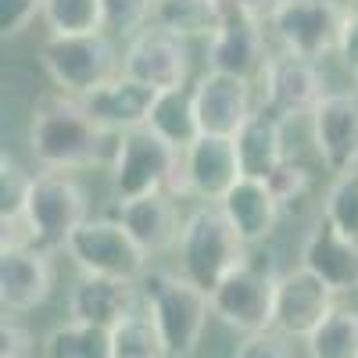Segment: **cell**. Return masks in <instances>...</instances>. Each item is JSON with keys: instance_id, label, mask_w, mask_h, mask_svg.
Segmentation results:
<instances>
[{"instance_id": "cell-2", "label": "cell", "mask_w": 358, "mask_h": 358, "mask_svg": "<svg viewBox=\"0 0 358 358\" xmlns=\"http://www.w3.org/2000/svg\"><path fill=\"white\" fill-rule=\"evenodd\" d=\"M143 308L151 312L158 337L169 358H190L204 337L208 315H212V297L194 287L183 273H143L140 280Z\"/></svg>"}, {"instance_id": "cell-7", "label": "cell", "mask_w": 358, "mask_h": 358, "mask_svg": "<svg viewBox=\"0 0 358 358\" xmlns=\"http://www.w3.org/2000/svg\"><path fill=\"white\" fill-rule=\"evenodd\" d=\"M69 258L83 276H111L140 283L147 273V255L118 219H86L65 244Z\"/></svg>"}, {"instance_id": "cell-22", "label": "cell", "mask_w": 358, "mask_h": 358, "mask_svg": "<svg viewBox=\"0 0 358 358\" xmlns=\"http://www.w3.org/2000/svg\"><path fill=\"white\" fill-rule=\"evenodd\" d=\"M115 219L133 233V241L147 255H162V251L176 248L179 233H183V226H179V212L172 204V194H165V190L136 197V201H122L118 212H115Z\"/></svg>"}, {"instance_id": "cell-9", "label": "cell", "mask_w": 358, "mask_h": 358, "mask_svg": "<svg viewBox=\"0 0 358 358\" xmlns=\"http://www.w3.org/2000/svg\"><path fill=\"white\" fill-rule=\"evenodd\" d=\"M348 22V8L341 0H283L273 18V29L283 50L301 57H322L341 47V33Z\"/></svg>"}, {"instance_id": "cell-20", "label": "cell", "mask_w": 358, "mask_h": 358, "mask_svg": "<svg viewBox=\"0 0 358 358\" xmlns=\"http://www.w3.org/2000/svg\"><path fill=\"white\" fill-rule=\"evenodd\" d=\"M301 265L315 273L334 294L358 290V244L337 233L330 222L315 226L301 244Z\"/></svg>"}, {"instance_id": "cell-10", "label": "cell", "mask_w": 358, "mask_h": 358, "mask_svg": "<svg viewBox=\"0 0 358 358\" xmlns=\"http://www.w3.org/2000/svg\"><path fill=\"white\" fill-rule=\"evenodd\" d=\"M262 94H265L262 104L273 115H280L283 122H290V118L312 115L319 101L326 97V90H322V76L312 57L280 50L262 69Z\"/></svg>"}, {"instance_id": "cell-11", "label": "cell", "mask_w": 358, "mask_h": 358, "mask_svg": "<svg viewBox=\"0 0 358 358\" xmlns=\"http://www.w3.org/2000/svg\"><path fill=\"white\" fill-rule=\"evenodd\" d=\"M334 290L326 287L315 273H308L305 265L290 268V273L280 276L276 283V312H273V326L280 334L294 337V341H308L322 319L330 315L334 305Z\"/></svg>"}, {"instance_id": "cell-30", "label": "cell", "mask_w": 358, "mask_h": 358, "mask_svg": "<svg viewBox=\"0 0 358 358\" xmlns=\"http://www.w3.org/2000/svg\"><path fill=\"white\" fill-rule=\"evenodd\" d=\"M326 222L358 244V169L337 176L326 190Z\"/></svg>"}, {"instance_id": "cell-6", "label": "cell", "mask_w": 358, "mask_h": 358, "mask_svg": "<svg viewBox=\"0 0 358 358\" xmlns=\"http://www.w3.org/2000/svg\"><path fill=\"white\" fill-rule=\"evenodd\" d=\"M25 229L29 241L43 251L65 248L69 236L90 219L86 215V190L72 172L62 169H47L33 179L25 204Z\"/></svg>"}, {"instance_id": "cell-34", "label": "cell", "mask_w": 358, "mask_h": 358, "mask_svg": "<svg viewBox=\"0 0 358 358\" xmlns=\"http://www.w3.org/2000/svg\"><path fill=\"white\" fill-rule=\"evenodd\" d=\"M233 358H294V348H290L287 334H280L276 326H268V330L248 334L244 344H236Z\"/></svg>"}, {"instance_id": "cell-32", "label": "cell", "mask_w": 358, "mask_h": 358, "mask_svg": "<svg viewBox=\"0 0 358 358\" xmlns=\"http://www.w3.org/2000/svg\"><path fill=\"white\" fill-rule=\"evenodd\" d=\"M104 4V33L111 36H136L155 18L158 0H101Z\"/></svg>"}, {"instance_id": "cell-38", "label": "cell", "mask_w": 358, "mask_h": 358, "mask_svg": "<svg viewBox=\"0 0 358 358\" xmlns=\"http://www.w3.org/2000/svg\"><path fill=\"white\" fill-rule=\"evenodd\" d=\"M229 4H236L241 11H248V15L258 18V22H273L276 11L283 8V0H229Z\"/></svg>"}, {"instance_id": "cell-5", "label": "cell", "mask_w": 358, "mask_h": 358, "mask_svg": "<svg viewBox=\"0 0 358 358\" xmlns=\"http://www.w3.org/2000/svg\"><path fill=\"white\" fill-rule=\"evenodd\" d=\"M40 62L50 83L72 97H86L118 72V50L108 33H79V36H47L40 47Z\"/></svg>"}, {"instance_id": "cell-28", "label": "cell", "mask_w": 358, "mask_h": 358, "mask_svg": "<svg viewBox=\"0 0 358 358\" xmlns=\"http://www.w3.org/2000/svg\"><path fill=\"white\" fill-rule=\"evenodd\" d=\"M305 344L308 358H358V312L334 308Z\"/></svg>"}, {"instance_id": "cell-23", "label": "cell", "mask_w": 358, "mask_h": 358, "mask_svg": "<svg viewBox=\"0 0 358 358\" xmlns=\"http://www.w3.org/2000/svg\"><path fill=\"white\" fill-rule=\"evenodd\" d=\"M219 208L226 212V219L233 222V229L241 233V241H244L248 248L265 244L268 236H273V229H276L280 212H283L262 179H241V183H236V187L219 201Z\"/></svg>"}, {"instance_id": "cell-37", "label": "cell", "mask_w": 358, "mask_h": 358, "mask_svg": "<svg viewBox=\"0 0 358 358\" xmlns=\"http://www.w3.org/2000/svg\"><path fill=\"white\" fill-rule=\"evenodd\" d=\"M341 57L351 72H358V8L348 11V22H344V33H341Z\"/></svg>"}, {"instance_id": "cell-21", "label": "cell", "mask_w": 358, "mask_h": 358, "mask_svg": "<svg viewBox=\"0 0 358 358\" xmlns=\"http://www.w3.org/2000/svg\"><path fill=\"white\" fill-rule=\"evenodd\" d=\"M233 147H236V158H241L244 179H262V183H265V179L287 162V151H283V118L273 115L265 104L255 108L248 115V122L236 129Z\"/></svg>"}, {"instance_id": "cell-24", "label": "cell", "mask_w": 358, "mask_h": 358, "mask_svg": "<svg viewBox=\"0 0 358 358\" xmlns=\"http://www.w3.org/2000/svg\"><path fill=\"white\" fill-rule=\"evenodd\" d=\"M151 126L162 140H169L172 147L187 151V147L201 136V122H197V108H194V90L176 86V90H162L155 111H151Z\"/></svg>"}, {"instance_id": "cell-31", "label": "cell", "mask_w": 358, "mask_h": 358, "mask_svg": "<svg viewBox=\"0 0 358 358\" xmlns=\"http://www.w3.org/2000/svg\"><path fill=\"white\" fill-rule=\"evenodd\" d=\"M33 179L15 158H0V219H22L25 204H29V190H33Z\"/></svg>"}, {"instance_id": "cell-27", "label": "cell", "mask_w": 358, "mask_h": 358, "mask_svg": "<svg viewBox=\"0 0 358 358\" xmlns=\"http://www.w3.org/2000/svg\"><path fill=\"white\" fill-rule=\"evenodd\" d=\"M111 358H169L158 326L143 305L111 330Z\"/></svg>"}, {"instance_id": "cell-29", "label": "cell", "mask_w": 358, "mask_h": 358, "mask_svg": "<svg viewBox=\"0 0 358 358\" xmlns=\"http://www.w3.org/2000/svg\"><path fill=\"white\" fill-rule=\"evenodd\" d=\"M47 29L54 36H79V33H104V4L101 0H43Z\"/></svg>"}, {"instance_id": "cell-17", "label": "cell", "mask_w": 358, "mask_h": 358, "mask_svg": "<svg viewBox=\"0 0 358 358\" xmlns=\"http://www.w3.org/2000/svg\"><path fill=\"white\" fill-rule=\"evenodd\" d=\"M158 94L162 90L118 72L115 79H108L104 86H97L94 94H86L79 101L90 115H94V122L104 126L108 133H129V129H140V126L151 122Z\"/></svg>"}, {"instance_id": "cell-25", "label": "cell", "mask_w": 358, "mask_h": 358, "mask_svg": "<svg viewBox=\"0 0 358 358\" xmlns=\"http://www.w3.org/2000/svg\"><path fill=\"white\" fill-rule=\"evenodd\" d=\"M222 22V0H158L155 4V25L169 29L179 40L215 36Z\"/></svg>"}, {"instance_id": "cell-33", "label": "cell", "mask_w": 358, "mask_h": 358, "mask_svg": "<svg viewBox=\"0 0 358 358\" xmlns=\"http://www.w3.org/2000/svg\"><path fill=\"white\" fill-rule=\"evenodd\" d=\"M265 187H268V194L276 197L280 208H294L297 201H305V194L312 190V172L305 165H297V162L287 158L273 176L265 179Z\"/></svg>"}, {"instance_id": "cell-39", "label": "cell", "mask_w": 358, "mask_h": 358, "mask_svg": "<svg viewBox=\"0 0 358 358\" xmlns=\"http://www.w3.org/2000/svg\"><path fill=\"white\" fill-rule=\"evenodd\" d=\"M355 94H358V72H355Z\"/></svg>"}, {"instance_id": "cell-14", "label": "cell", "mask_w": 358, "mask_h": 358, "mask_svg": "<svg viewBox=\"0 0 358 358\" xmlns=\"http://www.w3.org/2000/svg\"><path fill=\"white\" fill-rule=\"evenodd\" d=\"M312 118V143L334 176L358 169V94H326Z\"/></svg>"}, {"instance_id": "cell-40", "label": "cell", "mask_w": 358, "mask_h": 358, "mask_svg": "<svg viewBox=\"0 0 358 358\" xmlns=\"http://www.w3.org/2000/svg\"><path fill=\"white\" fill-rule=\"evenodd\" d=\"M351 8H358V0H351Z\"/></svg>"}, {"instance_id": "cell-12", "label": "cell", "mask_w": 358, "mask_h": 358, "mask_svg": "<svg viewBox=\"0 0 358 358\" xmlns=\"http://www.w3.org/2000/svg\"><path fill=\"white\" fill-rule=\"evenodd\" d=\"M265 62L268 54H265L262 22L241 11L236 4H229V0H222V22L215 29V36L208 40V69L251 79V76H262Z\"/></svg>"}, {"instance_id": "cell-36", "label": "cell", "mask_w": 358, "mask_h": 358, "mask_svg": "<svg viewBox=\"0 0 358 358\" xmlns=\"http://www.w3.org/2000/svg\"><path fill=\"white\" fill-rule=\"evenodd\" d=\"M29 355H33L29 330L4 315V322H0V358H29Z\"/></svg>"}, {"instance_id": "cell-8", "label": "cell", "mask_w": 358, "mask_h": 358, "mask_svg": "<svg viewBox=\"0 0 358 358\" xmlns=\"http://www.w3.org/2000/svg\"><path fill=\"white\" fill-rule=\"evenodd\" d=\"M283 273H276L273 265H265L262 258H251L244 265H236L233 273L208 294L212 297V315H219L229 330L241 334H258L273 326L276 312V283Z\"/></svg>"}, {"instance_id": "cell-18", "label": "cell", "mask_w": 358, "mask_h": 358, "mask_svg": "<svg viewBox=\"0 0 358 358\" xmlns=\"http://www.w3.org/2000/svg\"><path fill=\"white\" fill-rule=\"evenodd\" d=\"M183 176H187V190L194 197L219 204L244 179L233 136H208V133H201L183 151Z\"/></svg>"}, {"instance_id": "cell-1", "label": "cell", "mask_w": 358, "mask_h": 358, "mask_svg": "<svg viewBox=\"0 0 358 358\" xmlns=\"http://www.w3.org/2000/svg\"><path fill=\"white\" fill-rule=\"evenodd\" d=\"M122 133H108L94 122V115L83 108L72 94H47L29 126V151L43 169H90V165H111L118 155Z\"/></svg>"}, {"instance_id": "cell-16", "label": "cell", "mask_w": 358, "mask_h": 358, "mask_svg": "<svg viewBox=\"0 0 358 358\" xmlns=\"http://www.w3.org/2000/svg\"><path fill=\"white\" fill-rule=\"evenodd\" d=\"M54 287V262L50 251L36 244L0 248V301L4 312H33L40 308Z\"/></svg>"}, {"instance_id": "cell-19", "label": "cell", "mask_w": 358, "mask_h": 358, "mask_svg": "<svg viewBox=\"0 0 358 358\" xmlns=\"http://www.w3.org/2000/svg\"><path fill=\"white\" fill-rule=\"evenodd\" d=\"M140 305H143L140 283H129V280L83 276L69 290V315L76 322L104 326V330H115V326L122 322L129 312H136Z\"/></svg>"}, {"instance_id": "cell-4", "label": "cell", "mask_w": 358, "mask_h": 358, "mask_svg": "<svg viewBox=\"0 0 358 358\" xmlns=\"http://www.w3.org/2000/svg\"><path fill=\"white\" fill-rule=\"evenodd\" d=\"M176 251L179 273L204 294H212L236 265L248 262V244L241 241V233L233 229L219 204H201L197 212H190Z\"/></svg>"}, {"instance_id": "cell-13", "label": "cell", "mask_w": 358, "mask_h": 358, "mask_svg": "<svg viewBox=\"0 0 358 358\" xmlns=\"http://www.w3.org/2000/svg\"><path fill=\"white\" fill-rule=\"evenodd\" d=\"M122 72L147 83V86H155V90L187 86V72H190L187 43L162 25L140 29L122 54Z\"/></svg>"}, {"instance_id": "cell-3", "label": "cell", "mask_w": 358, "mask_h": 358, "mask_svg": "<svg viewBox=\"0 0 358 358\" xmlns=\"http://www.w3.org/2000/svg\"><path fill=\"white\" fill-rule=\"evenodd\" d=\"M190 194L183 176V151L162 140L151 126L122 133L118 155L111 162V194L115 201H136L147 194Z\"/></svg>"}, {"instance_id": "cell-26", "label": "cell", "mask_w": 358, "mask_h": 358, "mask_svg": "<svg viewBox=\"0 0 358 358\" xmlns=\"http://www.w3.org/2000/svg\"><path fill=\"white\" fill-rule=\"evenodd\" d=\"M43 358H111V330L69 319L47 334Z\"/></svg>"}, {"instance_id": "cell-15", "label": "cell", "mask_w": 358, "mask_h": 358, "mask_svg": "<svg viewBox=\"0 0 358 358\" xmlns=\"http://www.w3.org/2000/svg\"><path fill=\"white\" fill-rule=\"evenodd\" d=\"M194 108H197L201 133L236 136V129H241L248 122V115L255 111L251 108V79L208 69L194 83Z\"/></svg>"}, {"instance_id": "cell-35", "label": "cell", "mask_w": 358, "mask_h": 358, "mask_svg": "<svg viewBox=\"0 0 358 358\" xmlns=\"http://www.w3.org/2000/svg\"><path fill=\"white\" fill-rule=\"evenodd\" d=\"M36 15H43V0H0V33H4V40L25 33Z\"/></svg>"}]
</instances>
